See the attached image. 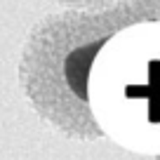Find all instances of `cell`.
<instances>
[{
	"label": "cell",
	"mask_w": 160,
	"mask_h": 160,
	"mask_svg": "<svg viewBox=\"0 0 160 160\" xmlns=\"http://www.w3.org/2000/svg\"><path fill=\"white\" fill-rule=\"evenodd\" d=\"M153 21H160V0H115L92 10L61 7L42 17L28 31L19 57V85L33 113L71 141L108 137L94 99L99 61L125 31Z\"/></svg>",
	"instance_id": "6da1fadb"
},
{
	"label": "cell",
	"mask_w": 160,
	"mask_h": 160,
	"mask_svg": "<svg viewBox=\"0 0 160 160\" xmlns=\"http://www.w3.org/2000/svg\"><path fill=\"white\" fill-rule=\"evenodd\" d=\"M61 7H71V10H92V7H106L113 5L115 0H52Z\"/></svg>",
	"instance_id": "7a4b0ae2"
}]
</instances>
